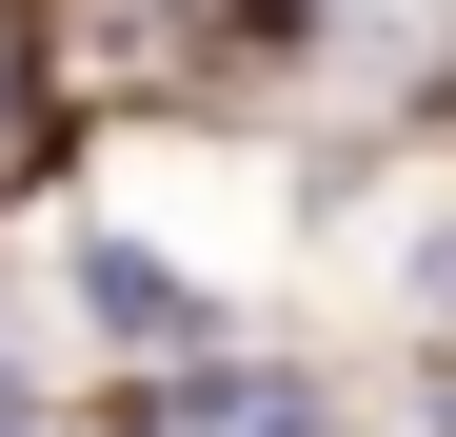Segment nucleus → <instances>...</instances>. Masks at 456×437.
Masks as SVG:
<instances>
[{
  "label": "nucleus",
  "mask_w": 456,
  "mask_h": 437,
  "mask_svg": "<svg viewBox=\"0 0 456 437\" xmlns=\"http://www.w3.org/2000/svg\"><path fill=\"white\" fill-rule=\"evenodd\" d=\"M0 139H20V100H0Z\"/></svg>",
  "instance_id": "f257e3e1"
}]
</instances>
